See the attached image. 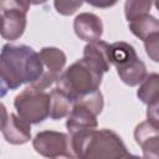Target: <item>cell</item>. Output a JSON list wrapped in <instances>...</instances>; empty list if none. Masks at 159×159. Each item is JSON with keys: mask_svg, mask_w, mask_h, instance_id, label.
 Listing matches in <instances>:
<instances>
[{"mask_svg": "<svg viewBox=\"0 0 159 159\" xmlns=\"http://www.w3.org/2000/svg\"><path fill=\"white\" fill-rule=\"evenodd\" d=\"M42 75V63L32 47L6 43L0 52V97L25 83L35 84Z\"/></svg>", "mask_w": 159, "mask_h": 159, "instance_id": "cell-1", "label": "cell"}, {"mask_svg": "<svg viewBox=\"0 0 159 159\" xmlns=\"http://www.w3.org/2000/svg\"><path fill=\"white\" fill-rule=\"evenodd\" d=\"M76 159H124L128 154L122 138L112 129H87L68 134Z\"/></svg>", "mask_w": 159, "mask_h": 159, "instance_id": "cell-2", "label": "cell"}, {"mask_svg": "<svg viewBox=\"0 0 159 159\" xmlns=\"http://www.w3.org/2000/svg\"><path fill=\"white\" fill-rule=\"evenodd\" d=\"M104 72L92 62L81 58L67 67L56 81L57 88L77 102L99 91Z\"/></svg>", "mask_w": 159, "mask_h": 159, "instance_id": "cell-3", "label": "cell"}, {"mask_svg": "<svg viewBox=\"0 0 159 159\" xmlns=\"http://www.w3.org/2000/svg\"><path fill=\"white\" fill-rule=\"evenodd\" d=\"M109 62L117 68L122 82L129 87L138 86L148 75L147 67L138 57L134 47L123 41L109 45Z\"/></svg>", "mask_w": 159, "mask_h": 159, "instance_id": "cell-4", "label": "cell"}, {"mask_svg": "<svg viewBox=\"0 0 159 159\" xmlns=\"http://www.w3.org/2000/svg\"><path fill=\"white\" fill-rule=\"evenodd\" d=\"M17 116L29 124H39L48 117L50 93L29 86L14 99Z\"/></svg>", "mask_w": 159, "mask_h": 159, "instance_id": "cell-5", "label": "cell"}, {"mask_svg": "<svg viewBox=\"0 0 159 159\" xmlns=\"http://www.w3.org/2000/svg\"><path fill=\"white\" fill-rule=\"evenodd\" d=\"M30 4L25 1H0V35L5 40H17L26 29V15Z\"/></svg>", "mask_w": 159, "mask_h": 159, "instance_id": "cell-6", "label": "cell"}, {"mask_svg": "<svg viewBox=\"0 0 159 159\" xmlns=\"http://www.w3.org/2000/svg\"><path fill=\"white\" fill-rule=\"evenodd\" d=\"M34 149L47 159H76L70 135L56 130L39 132L32 139Z\"/></svg>", "mask_w": 159, "mask_h": 159, "instance_id": "cell-7", "label": "cell"}, {"mask_svg": "<svg viewBox=\"0 0 159 159\" xmlns=\"http://www.w3.org/2000/svg\"><path fill=\"white\" fill-rule=\"evenodd\" d=\"M39 57L42 63V75L40 80L32 84V87L45 91L52 86L63 72L66 65V55L57 47H43L40 50Z\"/></svg>", "mask_w": 159, "mask_h": 159, "instance_id": "cell-8", "label": "cell"}, {"mask_svg": "<svg viewBox=\"0 0 159 159\" xmlns=\"http://www.w3.org/2000/svg\"><path fill=\"white\" fill-rule=\"evenodd\" d=\"M134 139L144 159H159V123L149 119L139 123L134 129Z\"/></svg>", "mask_w": 159, "mask_h": 159, "instance_id": "cell-9", "label": "cell"}, {"mask_svg": "<svg viewBox=\"0 0 159 159\" xmlns=\"http://www.w3.org/2000/svg\"><path fill=\"white\" fill-rule=\"evenodd\" d=\"M97 114L86 104L83 103H73L71 112L67 116L66 120V128L70 134L87 130V129H94L97 128Z\"/></svg>", "mask_w": 159, "mask_h": 159, "instance_id": "cell-10", "label": "cell"}, {"mask_svg": "<svg viewBox=\"0 0 159 159\" xmlns=\"http://www.w3.org/2000/svg\"><path fill=\"white\" fill-rule=\"evenodd\" d=\"M73 30L77 37L87 42H92L101 39L103 34V24L101 17L96 14L81 12L73 20Z\"/></svg>", "mask_w": 159, "mask_h": 159, "instance_id": "cell-11", "label": "cell"}, {"mask_svg": "<svg viewBox=\"0 0 159 159\" xmlns=\"http://www.w3.org/2000/svg\"><path fill=\"white\" fill-rule=\"evenodd\" d=\"M1 130L5 140L14 145L25 144L31 139V124L14 113L9 114V118Z\"/></svg>", "mask_w": 159, "mask_h": 159, "instance_id": "cell-12", "label": "cell"}, {"mask_svg": "<svg viewBox=\"0 0 159 159\" xmlns=\"http://www.w3.org/2000/svg\"><path fill=\"white\" fill-rule=\"evenodd\" d=\"M82 58L92 62L104 73L109 71L111 62H109V45L106 41L97 40L88 42L83 48Z\"/></svg>", "mask_w": 159, "mask_h": 159, "instance_id": "cell-13", "label": "cell"}, {"mask_svg": "<svg viewBox=\"0 0 159 159\" xmlns=\"http://www.w3.org/2000/svg\"><path fill=\"white\" fill-rule=\"evenodd\" d=\"M129 30L143 42L153 36L159 35V21L155 16L149 14H142L128 21Z\"/></svg>", "mask_w": 159, "mask_h": 159, "instance_id": "cell-14", "label": "cell"}, {"mask_svg": "<svg viewBox=\"0 0 159 159\" xmlns=\"http://www.w3.org/2000/svg\"><path fill=\"white\" fill-rule=\"evenodd\" d=\"M73 106L72 99L57 87L50 92V112L48 117L53 120L62 119L68 116Z\"/></svg>", "mask_w": 159, "mask_h": 159, "instance_id": "cell-15", "label": "cell"}, {"mask_svg": "<svg viewBox=\"0 0 159 159\" xmlns=\"http://www.w3.org/2000/svg\"><path fill=\"white\" fill-rule=\"evenodd\" d=\"M137 96L147 106L159 103V76L158 73L147 75V77L139 83Z\"/></svg>", "mask_w": 159, "mask_h": 159, "instance_id": "cell-16", "label": "cell"}, {"mask_svg": "<svg viewBox=\"0 0 159 159\" xmlns=\"http://www.w3.org/2000/svg\"><path fill=\"white\" fill-rule=\"evenodd\" d=\"M153 4L148 0H128L124 4V15L127 21L142 14H149Z\"/></svg>", "mask_w": 159, "mask_h": 159, "instance_id": "cell-17", "label": "cell"}, {"mask_svg": "<svg viewBox=\"0 0 159 159\" xmlns=\"http://www.w3.org/2000/svg\"><path fill=\"white\" fill-rule=\"evenodd\" d=\"M53 6L56 9V11L61 15H72L73 12H76L77 9H80L82 6L81 1H55Z\"/></svg>", "mask_w": 159, "mask_h": 159, "instance_id": "cell-18", "label": "cell"}, {"mask_svg": "<svg viewBox=\"0 0 159 159\" xmlns=\"http://www.w3.org/2000/svg\"><path fill=\"white\" fill-rule=\"evenodd\" d=\"M144 47L147 51V55L153 60L154 62L159 61V35L153 36L144 41Z\"/></svg>", "mask_w": 159, "mask_h": 159, "instance_id": "cell-19", "label": "cell"}, {"mask_svg": "<svg viewBox=\"0 0 159 159\" xmlns=\"http://www.w3.org/2000/svg\"><path fill=\"white\" fill-rule=\"evenodd\" d=\"M158 107H159V103H154V104H149L148 108H147V117H148V119L153 120L155 123H159Z\"/></svg>", "mask_w": 159, "mask_h": 159, "instance_id": "cell-20", "label": "cell"}, {"mask_svg": "<svg viewBox=\"0 0 159 159\" xmlns=\"http://www.w3.org/2000/svg\"><path fill=\"white\" fill-rule=\"evenodd\" d=\"M7 118H9V113L6 111V107L0 102V130L4 128Z\"/></svg>", "mask_w": 159, "mask_h": 159, "instance_id": "cell-21", "label": "cell"}, {"mask_svg": "<svg viewBox=\"0 0 159 159\" xmlns=\"http://www.w3.org/2000/svg\"><path fill=\"white\" fill-rule=\"evenodd\" d=\"M89 4L93 5V6H97V7H108V6L114 5L116 1H112V2H109V1H107V2H93V1H91Z\"/></svg>", "mask_w": 159, "mask_h": 159, "instance_id": "cell-22", "label": "cell"}, {"mask_svg": "<svg viewBox=\"0 0 159 159\" xmlns=\"http://www.w3.org/2000/svg\"><path fill=\"white\" fill-rule=\"evenodd\" d=\"M124 159H144V158H142V157H138V155H134V154H127L125 157H124Z\"/></svg>", "mask_w": 159, "mask_h": 159, "instance_id": "cell-23", "label": "cell"}]
</instances>
